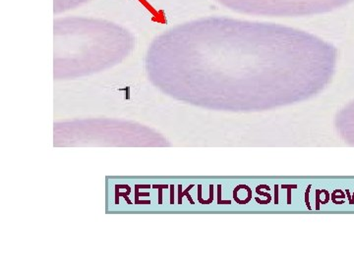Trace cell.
I'll return each mask as SVG.
<instances>
[{"mask_svg":"<svg viewBox=\"0 0 354 265\" xmlns=\"http://www.w3.org/2000/svg\"><path fill=\"white\" fill-rule=\"evenodd\" d=\"M55 35L62 60L72 69L109 61L125 52L133 41L124 28L95 18H57Z\"/></svg>","mask_w":354,"mask_h":265,"instance_id":"cell-2","label":"cell"},{"mask_svg":"<svg viewBox=\"0 0 354 265\" xmlns=\"http://www.w3.org/2000/svg\"><path fill=\"white\" fill-rule=\"evenodd\" d=\"M90 0H55V6H53V12L60 14L71 10L87 3Z\"/></svg>","mask_w":354,"mask_h":265,"instance_id":"cell-4","label":"cell"},{"mask_svg":"<svg viewBox=\"0 0 354 265\" xmlns=\"http://www.w3.org/2000/svg\"><path fill=\"white\" fill-rule=\"evenodd\" d=\"M230 10L269 17H299L330 12L353 0H216Z\"/></svg>","mask_w":354,"mask_h":265,"instance_id":"cell-3","label":"cell"},{"mask_svg":"<svg viewBox=\"0 0 354 265\" xmlns=\"http://www.w3.org/2000/svg\"><path fill=\"white\" fill-rule=\"evenodd\" d=\"M130 193H127V194H120V193L118 192V190H116V193H115V197H116V204H118V202H120V196H122V197H124V199H127V202H128V204H131V202L129 201V199H128V195H129Z\"/></svg>","mask_w":354,"mask_h":265,"instance_id":"cell-5","label":"cell"},{"mask_svg":"<svg viewBox=\"0 0 354 265\" xmlns=\"http://www.w3.org/2000/svg\"><path fill=\"white\" fill-rule=\"evenodd\" d=\"M335 58L330 44L293 28L206 17L165 32L150 61L177 94L248 102L313 94L329 80Z\"/></svg>","mask_w":354,"mask_h":265,"instance_id":"cell-1","label":"cell"}]
</instances>
